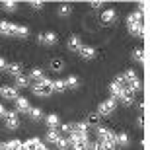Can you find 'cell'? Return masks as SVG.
Here are the masks:
<instances>
[{"label": "cell", "instance_id": "6da1fadb", "mask_svg": "<svg viewBox=\"0 0 150 150\" xmlns=\"http://www.w3.org/2000/svg\"><path fill=\"white\" fill-rule=\"evenodd\" d=\"M98 142L101 144V150H115L117 142H115V133L109 129L100 127L98 129Z\"/></svg>", "mask_w": 150, "mask_h": 150}, {"label": "cell", "instance_id": "7a4b0ae2", "mask_svg": "<svg viewBox=\"0 0 150 150\" xmlns=\"http://www.w3.org/2000/svg\"><path fill=\"white\" fill-rule=\"evenodd\" d=\"M121 80H123V86H125V88L127 90H131V92H139L140 88H142V82H140V78L137 76V72H134V70H131V68H129V70H125V72L121 74Z\"/></svg>", "mask_w": 150, "mask_h": 150}, {"label": "cell", "instance_id": "3957f363", "mask_svg": "<svg viewBox=\"0 0 150 150\" xmlns=\"http://www.w3.org/2000/svg\"><path fill=\"white\" fill-rule=\"evenodd\" d=\"M31 92H33L35 96H41V98H45V96H51V94H53V80H49V78H43V80L35 82L33 86H31Z\"/></svg>", "mask_w": 150, "mask_h": 150}, {"label": "cell", "instance_id": "277c9868", "mask_svg": "<svg viewBox=\"0 0 150 150\" xmlns=\"http://www.w3.org/2000/svg\"><path fill=\"white\" fill-rule=\"evenodd\" d=\"M115 107H117V103H115V100L113 98H109V100H105V101H101L100 105H98V115H103V117H107V115H111L113 111H115Z\"/></svg>", "mask_w": 150, "mask_h": 150}, {"label": "cell", "instance_id": "5b68a950", "mask_svg": "<svg viewBox=\"0 0 150 150\" xmlns=\"http://www.w3.org/2000/svg\"><path fill=\"white\" fill-rule=\"evenodd\" d=\"M4 125H6V129H10V131L20 127V119H18L16 111H6L4 113Z\"/></svg>", "mask_w": 150, "mask_h": 150}, {"label": "cell", "instance_id": "8992f818", "mask_svg": "<svg viewBox=\"0 0 150 150\" xmlns=\"http://www.w3.org/2000/svg\"><path fill=\"white\" fill-rule=\"evenodd\" d=\"M16 23L8 22V20H2L0 22V35H4V37H12V35H16Z\"/></svg>", "mask_w": 150, "mask_h": 150}, {"label": "cell", "instance_id": "52a82bcc", "mask_svg": "<svg viewBox=\"0 0 150 150\" xmlns=\"http://www.w3.org/2000/svg\"><path fill=\"white\" fill-rule=\"evenodd\" d=\"M37 41L41 45H49V47H51V45H55L59 39H57V35L53 33V31H47V33H39L37 35Z\"/></svg>", "mask_w": 150, "mask_h": 150}, {"label": "cell", "instance_id": "ba28073f", "mask_svg": "<svg viewBox=\"0 0 150 150\" xmlns=\"http://www.w3.org/2000/svg\"><path fill=\"white\" fill-rule=\"evenodd\" d=\"M129 31L134 35V37H139V39H144L146 35V25L144 23H134V25H127Z\"/></svg>", "mask_w": 150, "mask_h": 150}, {"label": "cell", "instance_id": "9c48e42d", "mask_svg": "<svg viewBox=\"0 0 150 150\" xmlns=\"http://www.w3.org/2000/svg\"><path fill=\"white\" fill-rule=\"evenodd\" d=\"M78 55L82 57L84 61H92V59L96 57V49H94V47H90V45H82L80 51H78Z\"/></svg>", "mask_w": 150, "mask_h": 150}, {"label": "cell", "instance_id": "30bf717a", "mask_svg": "<svg viewBox=\"0 0 150 150\" xmlns=\"http://www.w3.org/2000/svg\"><path fill=\"white\" fill-rule=\"evenodd\" d=\"M0 96L4 100H18V90L14 86H4V88H0Z\"/></svg>", "mask_w": 150, "mask_h": 150}, {"label": "cell", "instance_id": "8fae6325", "mask_svg": "<svg viewBox=\"0 0 150 150\" xmlns=\"http://www.w3.org/2000/svg\"><path fill=\"white\" fill-rule=\"evenodd\" d=\"M43 142L39 139H28L25 142H23V150H43Z\"/></svg>", "mask_w": 150, "mask_h": 150}, {"label": "cell", "instance_id": "7c38bea8", "mask_svg": "<svg viewBox=\"0 0 150 150\" xmlns=\"http://www.w3.org/2000/svg\"><path fill=\"white\" fill-rule=\"evenodd\" d=\"M119 100L123 101V105H133V103H134V94L131 92V90L125 88L121 92V96H119Z\"/></svg>", "mask_w": 150, "mask_h": 150}, {"label": "cell", "instance_id": "4fadbf2b", "mask_svg": "<svg viewBox=\"0 0 150 150\" xmlns=\"http://www.w3.org/2000/svg\"><path fill=\"white\" fill-rule=\"evenodd\" d=\"M16 109H18L20 113H29V111H31L29 101L25 100V98H18V100H16Z\"/></svg>", "mask_w": 150, "mask_h": 150}, {"label": "cell", "instance_id": "5bb4252c", "mask_svg": "<svg viewBox=\"0 0 150 150\" xmlns=\"http://www.w3.org/2000/svg\"><path fill=\"white\" fill-rule=\"evenodd\" d=\"M134 23H144V20H142V14H140L139 10L127 16V25H134Z\"/></svg>", "mask_w": 150, "mask_h": 150}, {"label": "cell", "instance_id": "9a60e30c", "mask_svg": "<svg viewBox=\"0 0 150 150\" xmlns=\"http://www.w3.org/2000/svg\"><path fill=\"white\" fill-rule=\"evenodd\" d=\"M80 47H82V41H80V37H78V35H72V37L68 39V49L72 51V53H78V51H80Z\"/></svg>", "mask_w": 150, "mask_h": 150}, {"label": "cell", "instance_id": "2e32d148", "mask_svg": "<svg viewBox=\"0 0 150 150\" xmlns=\"http://www.w3.org/2000/svg\"><path fill=\"white\" fill-rule=\"evenodd\" d=\"M115 18H117L115 10H105L103 14H101V22L105 23V25H109V23H113V22H115Z\"/></svg>", "mask_w": 150, "mask_h": 150}, {"label": "cell", "instance_id": "e0dca14e", "mask_svg": "<svg viewBox=\"0 0 150 150\" xmlns=\"http://www.w3.org/2000/svg\"><path fill=\"white\" fill-rule=\"evenodd\" d=\"M133 59L139 62V64L144 67V64H146V53H144V49H134L133 51Z\"/></svg>", "mask_w": 150, "mask_h": 150}, {"label": "cell", "instance_id": "ac0fdd59", "mask_svg": "<svg viewBox=\"0 0 150 150\" xmlns=\"http://www.w3.org/2000/svg\"><path fill=\"white\" fill-rule=\"evenodd\" d=\"M47 127L49 129H57L59 125H61V121H59V115H55V113H51V115H47Z\"/></svg>", "mask_w": 150, "mask_h": 150}, {"label": "cell", "instance_id": "d6986e66", "mask_svg": "<svg viewBox=\"0 0 150 150\" xmlns=\"http://www.w3.org/2000/svg\"><path fill=\"white\" fill-rule=\"evenodd\" d=\"M6 70H8V74H12V76H20V74H22V64L12 62V64H8V67H6Z\"/></svg>", "mask_w": 150, "mask_h": 150}, {"label": "cell", "instance_id": "ffe728a7", "mask_svg": "<svg viewBox=\"0 0 150 150\" xmlns=\"http://www.w3.org/2000/svg\"><path fill=\"white\" fill-rule=\"evenodd\" d=\"M45 139L49 140L51 144H57V140L61 139V134H59V131H57V129H49V131H47V137H45Z\"/></svg>", "mask_w": 150, "mask_h": 150}, {"label": "cell", "instance_id": "44dd1931", "mask_svg": "<svg viewBox=\"0 0 150 150\" xmlns=\"http://www.w3.org/2000/svg\"><path fill=\"white\" fill-rule=\"evenodd\" d=\"M115 142H117V146H127L129 144V134L127 133H117L115 134Z\"/></svg>", "mask_w": 150, "mask_h": 150}, {"label": "cell", "instance_id": "7402d4cb", "mask_svg": "<svg viewBox=\"0 0 150 150\" xmlns=\"http://www.w3.org/2000/svg\"><path fill=\"white\" fill-rule=\"evenodd\" d=\"M29 86V78L23 76V74H20V76H16V88H28Z\"/></svg>", "mask_w": 150, "mask_h": 150}, {"label": "cell", "instance_id": "603a6c76", "mask_svg": "<svg viewBox=\"0 0 150 150\" xmlns=\"http://www.w3.org/2000/svg\"><path fill=\"white\" fill-rule=\"evenodd\" d=\"M62 68H64V62H62L61 59H53V61H51V70H53V72H61Z\"/></svg>", "mask_w": 150, "mask_h": 150}, {"label": "cell", "instance_id": "cb8c5ba5", "mask_svg": "<svg viewBox=\"0 0 150 150\" xmlns=\"http://www.w3.org/2000/svg\"><path fill=\"white\" fill-rule=\"evenodd\" d=\"M6 150H23V142L20 140H10V142H6Z\"/></svg>", "mask_w": 150, "mask_h": 150}, {"label": "cell", "instance_id": "d4e9b609", "mask_svg": "<svg viewBox=\"0 0 150 150\" xmlns=\"http://www.w3.org/2000/svg\"><path fill=\"white\" fill-rule=\"evenodd\" d=\"M98 123H100V115H98V113H88V117H86V125L98 127Z\"/></svg>", "mask_w": 150, "mask_h": 150}, {"label": "cell", "instance_id": "484cf974", "mask_svg": "<svg viewBox=\"0 0 150 150\" xmlns=\"http://www.w3.org/2000/svg\"><path fill=\"white\" fill-rule=\"evenodd\" d=\"M70 12H72V6L70 4H61L59 6V16L67 18V16H70Z\"/></svg>", "mask_w": 150, "mask_h": 150}, {"label": "cell", "instance_id": "4316f807", "mask_svg": "<svg viewBox=\"0 0 150 150\" xmlns=\"http://www.w3.org/2000/svg\"><path fill=\"white\" fill-rule=\"evenodd\" d=\"M29 78H31V80H35V82H39V80H43V78H45V74H43V70H41V68H33V70H31V74H29Z\"/></svg>", "mask_w": 150, "mask_h": 150}, {"label": "cell", "instance_id": "83f0119b", "mask_svg": "<svg viewBox=\"0 0 150 150\" xmlns=\"http://www.w3.org/2000/svg\"><path fill=\"white\" fill-rule=\"evenodd\" d=\"M67 90V82L64 80H55L53 82V92H64Z\"/></svg>", "mask_w": 150, "mask_h": 150}, {"label": "cell", "instance_id": "f1b7e54d", "mask_svg": "<svg viewBox=\"0 0 150 150\" xmlns=\"http://www.w3.org/2000/svg\"><path fill=\"white\" fill-rule=\"evenodd\" d=\"M64 82H67V88H72V90L78 88V76H74V74H70Z\"/></svg>", "mask_w": 150, "mask_h": 150}, {"label": "cell", "instance_id": "f546056e", "mask_svg": "<svg viewBox=\"0 0 150 150\" xmlns=\"http://www.w3.org/2000/svg\"><path fill=\"white\" fill-rule=\"evenodd\" d=\"M29 117H31V119H33V121H39V119H41V117H43V111H41V109H39V107H33V109H31V111H29Z\"/></svg>", "mask_w": 150, "mask_h": 150}, {"label": "cell", "instance_id": "4dcf8cb0", "mask_svg": "<svg viewBox=\"0 0 150 150\" xmlns=\"http://www.w3.org/2000/svg\"><path fill=\"white\" fill-rule=\"evenodd\" d=\"M16 2H14V0H6V2H2V8H4L6 12H14L16 10Z\"/></svg>", "mask_w": 150, "mask_h": 150}, {"label": "cell", "instance_id": "1f68e13d", "mask_svg": "<svg viewBox=\"0 0 150 150\" xmlns=\"http://www.w3.org/2000/svg\"><path fill=\"white\" fill-rule=\"evenodd\" d=\"M55 146H59L61 150H68V148H70V144H68V139H64V137H61V139L57 140Z\"/></svg>", "mask_w": 150, "mask_h": 150}, {"label": "cell", "instance_id": "d6a6232c", "mask_svg": "<svg viewBox=\"0 0 150 150\" xmlns=\"http://www.w3.org/2000/svg\"><path fill=\"white\" fill-rule=\"evenodd\" d=\"M88 150H101V144L96 140V142H90L88 144Z\"/></svg>", "mask_w": 150, "mask_h": 150}, {"label": "cell", "instance_id": "836d02e7", "mask_svg": "<svg viewBox=\"0 0 150 150\" xmlns=\"http://www.w3.org/2000/svg\"><path fill=\"white\" fill-rule=\"evenodd\" d=\"M137 125H139V127H144V125H146L144 115H139V117H137Z\"/></svg>", "mask_w": 150, "mask_h": 150}, {"label": "cell", "instance_id": "e575fe53", "mask_svg": "<svg viewBox=\"0 0 150 150\" xmlns=\"http://www.w3.org/2000/svg\"><path fill=\"white\" fill-rule=\"evenodd\" d=\"M31 8L33 10H41L43 8V2H31Z\"/></svg>", "mask_w": 150, "mask_h": 150}, {"label": "cell", "instance_id": "d590c367", "mask_svg": "<svg viewBox=\"0 0 150 150\" xmlns=\"http://www.w3.org/2000/svg\"><path fill=\"white\" fill-rule=\"evenodd\" d=\"M6 67H8V62H6V59H4V57H0V70H4Z\"/></svg>", "mask_w": 150, "mask_h": 150}, {"label": "cell", "instance_id": "8d00e7d4", "mask_svg": "<svg viewBox=\"0 0 150 150\" xmlns=\"http://www.w3.org/2000/svg\"><path fill=\"white\" fill-rule=\"evenodd\" d=\"M90 6H92V8H100L101 2H90Z\"/></svg>", "mask_w": 150, "mask_h": 150}, {"label": "cell", "instance_id": "74e56055", "mask_svg": "<svg viewBox=\"0 0 150 150\" xmlns=\"http://www.w3.org/2000/svg\"><path fill=\"white\" fill-rule=\"evenodd\" d=\"M139 107H140V111H144V109H146V103H144V101H140Z\"/></svg>", "mask_w": 150, "mask_h": 150}, {"label": "cell", "instance_id": "f35d334b", "mask_svg": "<svg viewBox=\"0 0 150 150\" xmlns=\"http://www.w3.org/2000/svg\"><path fill=\"white\" fill-rule=\"evenodd\" d=\"M4 113H6V111H4V105L0 103V117H4Z\"/></svg>", "mask_w": 150, "mask_h": 150}, {"label": "cell", "instance_id": "ab89813d", "mask_svg": "<svg viewBox=\"0 0 150 150\" xmlns=\"http://www.w3.org/2000/svg\"><path fill=\"white\" fill-rule=\"evenodd\" d=\"M0 146H2V142H0Z\"/></svg>", "mask_w": 150, "mask_h": 150}]
</instances>
